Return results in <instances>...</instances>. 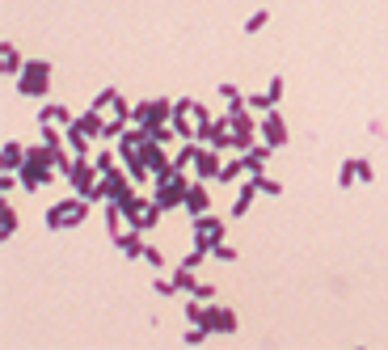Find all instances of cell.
I'll return each mask as SVG.
<instances>
[{"label":"cell","mask_w":388,"mask_h":350,"mask_svg":"<svg viewBox=\"0 0 388 350\" xmlns=\"http://www.w3.org/2000/svg\"><path fill=\"white\" fill-rule=\"evenodd\" d=\"M194 152H199V139H182V148L173 152V165L177 169H190L194 165Z\"/></svg>","instance_id":"22"},{"label":"cell","mask_w":388,"mask_h":350,"mask_svg":"<svg viewBox=\"0 0 388 350\" xmlns=\"http://www.w3.org/2000/svg\"><path fill=\"white\" fill-rule=\"evenodd\" d=\"M237 313L232 308H220V304H211V334H237Z\"/></svg>","instance_id":"18"},{"label":"cell","mask_w":388,"mask_h":350,"mask_svg":"<svg viewBox=\"0 0 388 350\" xmlns=\"http://www.w3.org/2000/svg\"><path fill=\"white\" fill-rule=\"evenodd\" d=\"M118 207H123L127 224H131V228H139V232H152V228L161 224V215H165V211L156 207V199H144L139 190H131V194H127Z\"/></svg>","instance_id":"5"},{"label":"cell","mask_w":388,"mask_h":350,"mask_svg":"<svg viewBox=\"0 0 388 350\" xmlns=\"http://www.w3.org/2000/svg\"><path fill=\"white\" fill-rule=\"evenodd\" d=\"M131 123L139 127H156V123H173V101L169 97H152V101H135Z\"/></svg>","instance_id":"8"},{"label":"cell","mask_w":388,"mask_h":350,"mask_svg":"<svg viewBox=\"0 0 388 350\" xmlns=\"http://www.w3.org/2000/svg\"><path fill=\"white\" fill-rule=\"evenodd\" d=\"M63 144H68L76 156H89V135H85L76 123H68V127H63Z\"/></svg>","instance_id":"20"},{"label":"cell","mask_w":388,"mask_h":350,"mask_svg":"<svg viewBox=\"0 0 388 350\" xmlns=\"http://www.w3.org/2000/svg\"><path fill=\"white\" fill-rule=\"evenodd\" d=\"M220 97H224V101H241L245 93H241V89H237L232 80H224V85H220Z\"/></svg>","instance_id":"38"},{"label":"cell","mask_w":388,"mask_h":350,"mask_svg":"<svg viewBox=\"0 0 388 350\" xmlns=\"http://www.w3.org/2000/svg\"><path fill=\"white\" fill-rule=\"evenodd\" d=\"M25 152H30V148H25L21 139H4V148H0V165H4L8 173H17V169L25 165Z\"/></svg>","instance_id":"15"},{"label":"cell","mask_w":388,"mask_h":350,"mask_svg":"<svg viewBox=\"0 0 388 350\" xmlns=\"http://www.w3.org/2000/svg\"><path fill=\"white\" fill-rule=\"evenodd\" d=\"M144 262H148L152 270H161V266H165V254H161L156 245H148V249H144Z\"/></svg>","instance_id":"35"},{"label":"cell","mask_w":388,"mask_h":350,"mask_svg":"<svg viewBox=\"0 0 388 350\" xmlns=\"http://www.w3.org/2000/svg\"><path fill=\"white\" fill-rule=\"evenodd\" d=\"M97 177H101V169L93 165V156H76V165L63 173V182H68V190H76V194H93V186H97Z\"/></svg>","instance_id":"6"},{"label":"cell","mask_w":388,"mask_h":350,"mask_svg":"<svg viewBox=\"0 0 388 350\" xmlns=\"http://www.w3.org/2000/svg\"><path fill=\"white\" fill-rule=\"evenodd\" d=\"M131 190H135V177L127 173V165H123V169L114 165V169H106V173L97 177V186H93L89 203H123Z\"/></svg>","instance_id":"4"},{"label":"cell","mask_w":388,"mask_h":350,"mask_svg":"<svg viewBox=\"0 0 388 350\" xmlns=\"http://www.w3.org/2000/svg\"><path fill=\"white\" fill-rule=\"evenodd\" d=\"M186 190H190L186 169L169 165L165 173H156V190H152V199H156V207H161V211H173V207H182V203H186Z\"/></svg>","instance_id":"2"},{"label":"cell","mask_w":388,"mask_h":350,"mask_svg":"<svg viewBox=\"0 0 388 350\" xmlns=\"http://www.w3.org/2000/svg\"><path fill=\"white\" fill-rule=\"evenodd\" d=\"M190 296H194V300H207V304H211V300H215V283H203V279H199V283L190 287Z\"/></svg>","instance_id":"33"},{"label":"cell","mask_w":388,"mask_h":350,"mask_svg":"<svg viewBox=\"0 0 388 350\" xmlns=\"http://www.w3.org/2000/svg\"><path fill=\"white\" fill-rule=\"evenodd\" d=\"M118 97H123V93H118L114 85H106V89H97V93H93V101H89V106H93V110H110Z\"/></svg>","instance_id":"23"},{"label":"cell","mask_w":388,"mask_h":350,"mask_svg":"<svg viewBox=\"0 0 388 350\" xmlns=\"http://www.w3.org/2000/svg\"><path fill=\"white\" fill-rule=\"evenodd\" d=\"M270 152H275V148H270L266 139H254V144L241 152V161H245V169H249V173H266V161H270Z\"/></svg>","instance_id":"11"},{"label":"cell","mask_w":388,"mask_h":350,"mask_svg":"<svg viewBox=\"0 0 388 350\" xmlns=\"http://www.w3.org/2000/svg\"><path fill=\"white\" fill-rule=\"evenodd\" d=\"M355 169H359V182H376V165L368 156H355Z\"/></svg>","instance_id":"31"},{"label":"cell","mask_w":388,"mask_h":350,"mask_svg":"<svg viewBox=\"0 0 388 350\" xmlns=\"http://www.w3.org/2000/svg\"><path fill=\"white\" fill-rule=\"evenodd\" d=\"M211 258H215V262H237V245H228V241H220V245L211 249Z\"/></svg>","instance_id":"32"},{"label":"cell","mask_w":388,"mask_h":350,"mask_svg":"<svg viewBox=\"0 0 388 350\" xmlns=\"http://www.w3.org/2000/svg\"><path fill=\"white\" fill-rule=\"evenodd\" d=\"M17 232V211L4 203V211H0V237H13Z\"/></svg>","instance_id":"29"},{"label":"cell","mask_w":388,"mask_h":350,"mask_svg":"<svg viewBox=\"0 0 388 350\" xmlns=\"http://www.w3.org/2000/svg\"><path fill=\"white\" fill-rule=\"evenodd\" d=\"M13 80H17V93H21V97L42 101V97L51 93V59H25L21 76H13Z\"/></svg>","instance_id":"3"},{"label":"cell","mask_w":388,"mask_h":350,"mask_svg":"<svg viewBox=\"0 0 388 350\" xmlns=\"http://www.w3.org/2000/svg\"><path fill=\"white\" fill-rule=\"evenodd\" d=\"M207 334H211L207 325H190V330H186V342H190V346H199V342H207Z\"/></svg>","instance_id":"37"},{"label":"cell","mask_w":388,"mask_h":350,"mask_svg":"<svg viewBox=\"0 0 388 350\" xmlns=\"http://www.w3.org/2000/svg\"><path fill=\"white\" fill-rule=\"evenodd\" d=\"M283 89H287V85H283V76H270V80H266V93H270L275 101L283 97Z\"/></svg>","instance_id":"39"},{"label":"cell","mask_w":388,"mask_h":350,"mask_svg":"<svg viewBox=\"0 0 388 350\" xmlns=\"http://www.w3.org/2000/svg\"><path fill=\"white\" fill-rule=\"evenodd\" d=\"M249 177L258 182V194H270V199L283 194V182H275V177H266V173H249Z\"/></svg>","instance_id":"24"},{"label":"cell","mask_w":388,"mask_h":350,"mask_svg":"<svg viewBox=\"0 0 388 350\" xmlns=\"http://www.w3.org/2000/svg\"><path fill=\"white\" fill-rule=\"evenodd\" d=\"M89 199L85 194H68V199H59V203H51L46 207V215H42V224L51 228V232H63V228H76V224H85V215H89Z\"/></svg>","instance_id":"1"},{"label":"cell","mask_w":388,"mask_h":350,"mask_svg":"<svg viewBox=\"0 0 388 350\" xmlns=\"http://www.w3.org/2000/svg\"><path fill=\"white\" fill-rule=\"evenodd\" d=\"M245 106H249V110H258V114H266V110H275L279 101H275L270 93H249V97H245Z\"/></svg>","instance_id":"25"},{"label":"cell","mask_w":388,"mask_h":350,"mask_svg":"<svg viewBox=\"0 0 388 350\" xmlns=\"http://www.w3.org/2000/svg\"><path fill=\"white\" fill-rule=\"evenodd\" d=\"M38 123H55V127H68V123H76V114H72V106H59V101H42V106H38Z\"/></svg>","instance_id":"13"},{"label":"cell","mask_w":388,"mask_h":350,"mask_svg":"<svg viewBox=\"0 0 388 350\" xmlns=\"http://www.w3.org/2000/svg\"><path fill=\"white\" fill-rule=\"evenodd\" d=\"M266 21H270V8H254V13L245 17V34H258Z\"/></svg>","instance_id":"26"},{"label":"cell","mask_w":388,"mask_h":350,"mask_svg":"<svg viewBox=\"0 0 388 350\" xmlns=\"http://www.w3.org/2000/svg\"><path fill=\"white\" fill-rule=\"evenodd\" d=\"M114 161H123V156H118V148H101V152H93V165H97L101 173H106V169H114Z\"/></svg>","instance_id":"27"},{"label":"cell","mask_w":388,"mask_h":350,"mask_svg":"<svg viewBox=\"0 0 388 350\" xmlns=\"http://www.w3.org/2000/svg\"><path fill=\"white\" fill-rule=\"evenodd\" d=\"M186 211H190V220L194 215H203V211H211V194H207V182H190V190H186V203H182Z\"/></svg>","instance_id":"12"},{"label":"cell","mask_w":388,"mask_h":350,"mask_svg":"<svg viewBox=\"0 0 388 350\" xmlns=\"http://www.w3.org/2000/svg\"><path fill=\"white\" fill-rule=\"evenodd\" d=\"M76 127H80L89 139H101V135H106V114L89 106V110H80V114H76Z\"/></svg>","instance_id":"14"},{"label":"cell","mask_w":388,"mask_h":350,"mask_svg":"<svg viewBox=\"0 0 388 350\" xmlns=\"http://www.w3.org/2000/svg\"><path fill=\"white\" fill-rule=\"evenodd\" d=\"M114 245H118V249H123V258H131V262H135V258H144V249H148V245H144V237H139V228L118 232V237H114Z\"/></svg>","instance_id":"17"},{"label":"cell","mask_w":388,"mask_h":350,"mask_svg":"<svg viewBox=\"0 0 388 350\" xmlns=\"http://www.w3.org/2000/svg\"><path fill=\"white\" fill-rule=\"evenodd\" d=\"M237 177H249V169H245L241 152H237L232 161H224V169H220V177H215V182H224V186H237Z\"/></svg>","instance_id":"21"},{"label":"cell","mask_w":388,"mask_h":350,"mask_svg":"<svg viewBox=\"0 0 388 350\" xmlns=\"http://www.w3.org/2000/svg\"><path fill=\"white\" fill-rule=\"evenodd\" d=\"M254 199H258V182H254V177H245V182H241V190H237V199H232V211H228V215H232V220H241V215L254 207Z\"/></svg>","instance_id":"16"},{"label":"cell","mask_w":388,"mask_h":350,"mask_svg":"<svg viewBox=\"0 0 388 350\" xmlns=\"http://www.w3.org/2000/svg\"><path fill=\"white\" fill-rule=\"evenodd\" d=\"M194 177L199 182H215L220 177V169H224V161H220V148H207V144H199V152H194Z\"/></svg>","instance_id":"10"},{"label":"cell","mask_w":388,"mask_h":350,"mask_svg":"<svg viewBox=\"0 0 388 350\" xmlns=\"http://www.w3.org/2000/svg\"><path fill=\"white\" fill-rule=\"evenodd\" d=\"M152 292L169 300V296H177V283H173V279H152Z\"/></svg>","instance_id":"34"},{"label":"cell","mask_w":388,"mask_h":350,"mask_svg":"<svg viewBox=\"0 0 388 350\" xmlns=\"http://www.w3.org/2000/svg\"><path fill=\"white\" fill-rule=\"evenodd\" d=\"M0 68H4V76H21L25 59H21V51H17L13 42H4V46H0Z\"/></svg>","instance_id":"19"},{"label":"cell","mask_w":388,"mask_h":350,"mask_svg":"<svg viewBox=\"0 0 388 350\" xmlns=\"http://www.w3.org/2000/svg\"><path fill=\"white\" fill-rule=\"evenodd\" d=\"M203 258H207V249H199V245H194V249H190V254L182 258V266H190V270H199V266H203Z\"/></svg>","instance_id":"36"},{"label":"cell","mask_w":388,"mask_h":350,"mask_svg":"<svg viewBox=\"0 0 388 350\" xmlns=\"http://www.w3.org/2000/svg\"><path fill=\"white\" fill-rule=\"evenodd\" d=\"M258 135H262L270 148H287V139H292V135H287V123H283L279 110H266V114L258 118Z\"/></svg>","instance_id":"9"},{"label":"cell","mask_w":388,"mask_h":350,"mask_svg":"<svg viewBox=\"0 0 388 350\" xmlns=\"http://www.w3.org/2000/svg\"><path fill=\"white\" fill-rule=\"evenodd\" d=\"M173 283H177V292H190L199 279H194V270H190V266H177V270H173Z\"/></svg>","instance_id":"30"},{"label":"cell","mask_w":388,"mask_h":350,"mask_svg":"<svg viewBox=\"0 0 388 350\" xmlns=\"http://www.w3.org/2000/svg\"><path fill=\"white\" fill-rule=\"evenodd\" d=\"M359 182V169H355V156L351 161H342V169H338V186L346 190V186H355Z\"/></svg>","instance_id":"28"},{"label":"cell","mask_w":388,"mask_h":350,"mask_svg":"<svg viewBox=\"0 0 388 350\" xmlns=\"http://www.w3.org/2000/svg\"><path fill=\"white\" fill-rule=\"evenodd\" d=\"M190 232H194V245L211 254V249L224 241V220H220V215H211V211H203V215H194V220H190Z\"/></svg>","instance_id":"7"}]
</instances>
